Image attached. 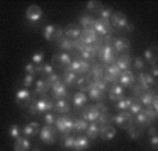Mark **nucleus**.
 <instances>
[{"label":"nucleus","instance_id":"9","mask_svg":"<svg viewBox=\"0 0 158 151\" xmlns=\"http://www.w3.org/2000/svg\"><path fill=\"white\" fill-rule=\"evenodd\" d=\"M98 34L95 32L94 28H85V30H81V36L80 41L83 42L84 45H94L97 41H98Z\"/></svg>","mask_w":158,"mask_h":151},{"label":"nucleus","instance_id":"27","mask_svg":"<svg viewBox=\"0 0 158 151\" xmlns=\"http://www.w3.org/2000/svg\"><path fill=\"white\" fill-rule=\"evenodd\" d=\"M85 136L91 140L97 139L99 136V126L97 124V122H93V123L88 124V128L85 129Z\"/></svg>","mask_w":158,"mask_h":151},{"label":"nucleus","instance_id":"47","mask_svg":"<svg viewBox=\"0 0 158 151\" xmlns=\"http://www.w3.org/2000/svg\"><path fill=\"white\" fill-rule=\"evenodd\" d=\"M144 111V113H146V116H147V119H148L150 122H152V120H155V118H157V111H154L151 107H147L146 109H143Z\"/></svg>","mask_w":158,"mask_h":151},{"label":"nucleus","instance_id":"16","mask_svg":"<svg viewBox=\"0 0 158 151\" xmlns=\"http://www.w3.org/2000/svg\"><path fill=\"white\" fill-rule=\"evenodd\" d=\"M139 86L144 90V91H148L150 87L155 86V78H152L148 73H140L139 74Z\"/></svg>","mask_w":158,"mask_h":151},{"label":"nucleus","instance_id":"18","mask_svg":"<svg viewBox=\"0 0 158 151\" xmlns=\"http://www.w3.org/2000/svg\"><path fill=\"white\" fill-rule=\"evenodd\" d=\"M99 136L104 140H112L116 136V129L110 124H101L99 126Z\"/></svg>","mask_w":158,"mask_h":151},{"label":"nucleus","instance_id":"24","mask_svg":"<svg viewBox=\"0 0 158 151\" xmlns=\"http://www.w3.org/2000/svg\"><path fill=\"white\" fill-rule=\"evenodd\" d=\"M129 46H130V44H129V41L127 39H125V38H118V39H115V42L112 44L114 50L115 52H118V53H122V52L127 50Z\"/></svg>","mask_w":158,"mask_h":151},{"label":"nucleus","instance_id":"26","mask_svg":"<svg viewBox=\"0 0 158 151\" xmlns=\"http://www.w3.org/2000/svg\"><path fill=\"white\" fill-rule=\"evenodd\" d=\"M87 101H88V97H87L85 92H76L74 97H73V104H74V107L77 108H83L84 105L87 104Z\"/></svg>","mask_w":158,"mask_h":151},{"label":"nucleus","instance_id":"46","mask_svg":"<svg viewBox=\"0 0 158 151\" xmlns=\"http://www.w3.org/2000/svg\"><path fill=\"white\" fill-rule=\"evenodd\" d=\"M141 111H143V107H141L139 102H136V101H134L133 104L130 105V108H129V113H130V115H137Z\"/></svg>","mask_w":158,"mask_h":151},{"label":"nucleus","instance_id":"6","mask_svg":"<svg viewBox=\"0 0 158 151\" xmlns=\"http://www.w3.org/2000/svg\"><path fill=\"white\" fill-rule=\"evenodd\" d=\"M55 124H56V129L63 134H69L70 132L73 130V119H70L69 116H59L55 120Z\"/></svg>","mask_w":158,"mask_h":151},{"label":"nucleus","instance_id":"19","mask_svg":"<svg viewBox=\"0 0 158 151\" xmlns=\"http://www.w3.org/2000/svg\"><path fill=\"white\" fill-rule=\"evenodd\" d=\"M15 102L18 105H27L31 102V92L27 88H21L15 92Z\"/></svg>","mask_w":158,"mask_h":151},{"label":"nucleus","instance_id":"7","mask_svg":"<svg viewBox=\"0 0 158 151\" xmlns=\"http://www.w3.org/2000/svg\"><path fill=\"white\" fill-rule=\"evenodd\" d=\"M110 122H114V123H116L118 126L126 129L127 126L133 124V118H131V115L127 112V111H123V112H120V113H118V115L112 116V118H110Z\"/></svg>","mask_w":158,"mask_h":151},{"label":"nucleus","instance_id":"1","mask_svg":"<svg viewBox=\"0 0 158 151\" xmlns=\"http://www.w3.org/2000/svg\"><path fill=\"white\" fill-rule=\"evenodd\" d=\"M53 109V102L49 98H41L30 105V113H46L48 111Z\"/></svg>","mask_w":158,"mask_h":151},{"label":"nucleus","instance_id":"32","mask_svg":"<svg viewBox=\"0 0 158 151\" xmlns=\"http://www.w3.org/2000/svg\"><path fill=\"white\" fill-rule=\"evenodd\" d=\"M51 90V86L46 80H38L35 83V92L36 94H46Z\"/></svg>","mask_w":158,"mask_h":151},{"label":"nucleus","instance_id":"50","mask_svg":"<svg viewBox=\"0 0 158 151\" xmlns=\"http://www.w3.org/2000/svg\"><path fill=\"white\" fill-rule=\"evenodd\" d=\"M34 84V74H27L24 78H23V86H24V88H28V87H31Z\"/></svg>","mask_w":158,"mask_h":151},{"label":"nucleus","instance_id":"62","mask_svg":"<svg viewBox=\"0 0 158 151\" xmlns=\"http://www.w3.org/2000/svg\"><path fill=\"white\" fill-rule=\"evenodd\" d=\"M125 30H126V31H129V32H131V31H133V25H131V24H127Z\"/></svg>","mask_w":158,"mask_h":151},{"label":"nucleus","instance_id":"53","mask_svg":"<svg viewBox=\"0 0 158 151\" xmlns=\"http://www.w3.org/2000/svg\"><path fill=\"white\" fill-rule=\"evenodd\" d=\"M44 120H45V124H55V120H56V118H55L53 113H45L44 116Z\"/></svg>","mask_w":158,"mask_h":151},{"label":"nucleus","instance_id":"4","mask_svg":"<svg viewBox=\"0 0 158 151\" xmlns=\"http://www.w3.org/2000/svg\"><path fill=\"white\" fill-rule=\"evenodd\" d=\"M42 17H44V11H42V9L39 6H36V4L30 6L27 9V11H25V20L30 24H32V25L38 24L39 21L42 20Z\"/></svg>","mask_w":158,"mask_h":151},{"label":"nucleus","instance_id":"39","mask_svg":"<svg viewBox=\"0 0 158 151\" xmlns=\"http://www.w3.org/2000/svg\"><path fill=\"white\" fill-rule=\"evenodd\" d=\"M104 66L102 65H94L93 66V77L94 80H102V77H104Z\"/></svg>","mask_w":158,"mask_h":151},{"label":"nucleus","instance_id":"11","mask_svg":"<svg viewBox=\"0 0 158 151\" xmlns=\"http://www.w3.org/2000/svg\"><path fill=\"white\" fill-rule=\"evenodd\" d=\"M52 62H53L55 65H57L59 67L66 69L70 65V62H72V56H70L67 52H62V53H59V55H53V56H52Z\"/></svg>","mask_w":158,"mask_h":151},{"label":"nucleus","instance_id":"2","mask_svg":"<svg viewBox=\"0 0 158 151\" xmlns=\"http://www.w3.org/2000/svg\"><path fill=\"white\" fill-rule=\"evenodd\" d=\"M98 55H99V59H101L102 65L108 66L110 63H114L115 60V50L112 48V45L109 44H104L98 50Z\"/></svg>","mask_w":158,"mask_h":151},{"label":"nucleus","instance_id":"30","mask_svg":"<svg viewBox=\"0 0 158 151\" xmlns=\"http://www.w3.org/2000/svg\"><path fill=\"white\" fill-rule=\"evenodd\" d=\"M78 21H80V25L83 27V30H85V28H93L95 20L88 14H81L80 17H78Z\"/></svg>","mask_w":158,"mask_h":151},{"label":"nucleus","instance_id":"52","mask_svg":"<svg viewBox=\"0 0 158 151\" xmlns=\"http://www.w3.org/2000/svg\"><path fill=\"white\" fill-rule=\"evenodd\" d=\"M133 65H134V69H136V70L141 71L144 69V60L141 59V57H136L134 62H133Z\"/></svg>","mask_w":158,"mask_h":151},{"label":"nucleus","instance_id":"17","mask_svg":"<svg viewBox=\"0 0 158 151\" xmlns=\"http://www.w3.org/2000/svg\"><path fill=\"white\" fill-rule=\"evenodd\" d=\"M101 113V111L97 109L95 107H89V108H85L83 111V119L89 123H93V122H97L98 120V116Z\"/></svg>","mask_w":158,"mask_h":151},{"label":"nucleus","instance_id":"12","mask_svg":"<svg viewBox=\"0 0 158 151\" xmlns=\"http://www.w3.org/2000/svg\"><path fill=\"white\" fill-rule=\"evenodd\" d=\"M51 90H52V94H53V97L56 98V99H63V98L67 97V87H66L62 81L55 83L53 86L51 87Z\"/></svg>","mask_w":158,"mask_h":151},{"label":"nucleus","instance_id":"14","mask_svg":"<svg viewBox=\"0 0 158 151\" xmlns=\"http://www.w3.org/2000/svg\"><path fill=\"white\" fill-rule=\"evenodd\" d=\"M125 98V91H123V87L120 84H114L109 90V99L110 101H122Z\"/></svg>","mask_w":158,"mask_h":151},{"label":"nucleus","instance_id":"22","mask_svg":"<svg viewBox=\"0 0 158 151\" xmlns=\"http://www.w3.org/2000/svg\"><path fill=\"white\" fill-rule=\"evenodd\" d=\"M89 145V139L87 136H77L74 137V148L76 151H83V150H87Z\"/></svg>","mask_w":158,"mask_h":151},{"label":"nucleus","instance_id":"51","mask_svg":"<svg viewBox=\"0 0 158 151\" xmlns=\"http://www.w3.org/2000/svg\"><path fill=\"white\" fill-rule=\"evenodd\" d=\"M45 80L48 81V84L52 87L55 83H57V81H60V77H59V74H57V73H52L51 76H48V77L45 78Z\"/></svg>","mask_w":158,"mask_h":151},{"label":"nucleus","instance_id":"15","mask_svg":"<svg viewBox=\"0 0 158 151\" xmlns=\"http://www.w3.org/2000/svg\"><path fill=\"white\" fill-rule=\"evenodd\" d=\"M14 151H30L31 150V141L24 136H20L18 139L14 140V144H13Z\"/></svg>","mask_w":158,"mask_h":151},{"label":"nucleus","instance_id":"42","mask_svg":"<svg viewBox=\"0 0 158 151\" xmlns=\"http://www.w3.org/2000/svg\"><path fill=\"white\" fill-rule=\"evenodd\" d=\"M112 10L109 9V7H104L102 6L101 9H99V15H101V20H105V21H109V18L112 17Z\"/></svg>","mask_w":158,"mask_h":151},{"label":"nucleus","instance_id":"10","mask_svg":"<svg viewBox=\"0 0 158 151\" xmlns=\"http://www.w3.org/2000/svg\"><path fill=\"white\" fill-rule=\"evenodd\" d=\"M63 36L69 38L70 41H77L81 36V28L74 24H69L63 28Z\"/></svg>","mask_w":158,"mask_h":151},{"label":"nucleus","instance_id":"23","mask_svg":"<svg viewBox=\"0 0 158 151\" xmlns=\"http://www.w3.org/2000/svg\"><path fill=\"white\" fill-rule=\"evenodd\" d=\"M115 63H116V66L120 69V71H126V70H129V67H130L131 57H130V55H129V53L122 55V56L118 57Z\"/></svg>","mask_w":158,"mask_h":151},{"label":"nucleus","instance_id":"61","mask_svg":"<svg viewBox=\"0 0 158 151\" xmlns=\"http://www.w3.org/2000/svg\"><path fill=\"white\" fill-rule=\"evenodd\" d=\"M148 133H150V136H158V134H157V129H155L154 128V126H151V128H150L148 129Z\"/></svg>","mask_w":158,"mask_h":151},{"label":"nucleus","instance_id":"13","mask_svg":"<svg viewBox=\"0 0 158 151\" xmlns=\"http://www.w3.org/2000/svg\"><path fill=\"white\" fill-rule=\"evenodd\" d=\"M110 18L114 20V27H115V28H118V30H125L126 25L129 24L127 17H126V15L123 14V13H120V11L114 13Z\"/></svg>","mask_w":158,"mask_h":151},{"label":"nucleus","instance_id":"49","mask_svg":"<svg viewBox=\"0 0 158 151\" xmlns=\"http://www.w3.org/2000/svg\"><path fill=\"white\" fill-rule=\"evenodd\" d=\"M97 122H99V124H109L110 116L108 115V112H101V113H99L98 120H97Z\"/></svg>","mask_w":158,"mask_h":151},{"label":"nucleus","instance_id":"31","mask_svg":"<svg viewBox=\"0 0 158 151\" xmlns=\"http://www.w3.org/2000/svg\"><path fill=\"white\" fill-rule=\"evenodd\" d=\"M76 80H77V74L74 73H69V71H64L62 76V83L64 84L66 87L67 86H74Z\"/></svg>","mask_w":158,"mask_h":151},{"label":"nucleus","instance_id":"44","mask_svg":"<svg viewBox=\"0 0 158 151\" xmlns=\"http://www.w3.org/2000/svg\"><path fill=\"white\" fill-rule=\"evenodd\" d=\"M62 144L64 148H73V145H74V137L70 136V134H64Z\"/></svg>","mask_w":158,"mask_h":151},{"label":"nucleus","instance_id":"59","mask_svg":"<svg viewBox=\"0 0 158 151\" xmlns=\"http://www.w3.org/2000/svg\"><path fill=\"white\" fill-rule=\"evenodd\" d=\"M150 144H151V147H152V150H157L158 148V136H152L151 139H150Z\"/></svg>","mask_w":158,"mask_h":151},{"label":"nucleus","instance_id":"57","mask_svg":"<svg viewBox=\"0 0 158 151\" xmlns=\"http://www.w3.org/2000/svg\"><path fill=\"white\" fill-rule=\"evenodd\" d=\"M24 70H25V73L27 74H35L36 73V67H35L34 63H27L25 67H24Z\"/></svg>","mask_w":158,"mask_h":151},{"label":"nucleus","instance_id":"58","mask_svg":"<svg viewBox=\"0 0 158 151\" xmlns=\"http://www.w3.org/2000/svg\"><path fill=\"white\" fill-rule=\"evenodd\" d=\"M102 80L105 81V83H116L118 78L114 77L112 74H108V73H104V77H102Z\"/></svg>","mask_w":158,"mask_h":151},{"label":"nucleus","instance_id":"21","mask_svg":"<svg viewBox=\"0 0 158 151\" xmlns=\"http://www.w3.org/2000/svg\"><path fill=\"white\" fill-rule=\"evenodd\" d=\"M118 81L120 83L122 87H130L131 84L134 83V76L130 70H126V71H122V74L119 76Z\"/></svg>","mask_w":158,"mask_h":151},{"label":"nucleus","instance_id":"56","mask_svg":"<svg viewBox=\"0 0 158 151\" xmlns=\"http://www.w3.org/2000/svg\"><path fill=\"white\" fill-rule=\"evenodd\" d=\"M80 56H81V60H85V62H88V60L94 59L93 55L89 53V52H87V50H84V49L80 50Z\"/></svg>","mask_w":158,"mask_h":151},{"label":"nucleus","instance_id":"60","mask_svg":"<svg viewBox=\"0 0 158 151\" xmlns=\"http://www.w3.org/2000/svg\"><path fill=\"white\" fill-rule=\"evenodd\" d=\"M150 73H151L150 76H151L152 78H157V77H158V67H157V66H152V67H151V71H150Z\"/></svg>","mask_w":158,"mask_h":151},{"label":"nucleus","instance_id":"38","mask_svg":"<svg viewBox=\"0 0 158 151\" xmlns=\"http://www.w3.org/2000/svg\"><path fill=\"white\" fill-rule=\"evenodd\" d=\"M57 46H59L62 50H72L73 49V41H70V39L66 38V36H63V38H60L59 41H57Z\"/></svg>","mask_w":158,"mask_h":151},{"label":"nucleus","instance_id":"36","mask_svg":"<svg viewBox=\"0 0 158 151\" xmlns=\"http://www.w3.org/2000/svg\"><path fill=\"white\" fill-rule=\"evenodd\" d=\"M104 70H105V73L112 74V76L116 78H119V76L122 74V71H120V69L116 66V63H110V65H108V66H104Z\"/></svg>","mask_w":158,"mask_h":151},{"label":"nucleus","instance_id":"33","mask_svg":"<svg viewBox=\"0 0 158 151\" xmlns=\"http://www.w3.org/2000/svg\"><path fill=\"white\" fill-rule=\"evenodd\" d=\"M39 130H41V129L34 128V126H31L30 123L25 124L24 128H21V133L24 134V137H27V139H30V137H34L36 133H39Z\"/></svg>","mask_w":158,"mask_h":151},{"label":"nucleus","instance_id":"5","mask_svg":"<svg viewBox=\"0 0 158 151\" xmlns=\"http://www.w3.org/2000/svg\"><path fill=\"white\" fill-rule=\"evenodd\" d=\"M39 137H41L42 143H45V144H53L55 140H56V129L53 128V126H51V124H45L44 128L39 130Z\"/></svg>","mask_w":158,"mask_h":151},{"label":"nucleus","instance_id":"20","mask_svg":"<svg viewBox=\"0 0 158 151\" xmlns=\"http://www.w3.org/2000/svg\"><path fill=\"white\" fill-rule=\"evenodd\" d=\"M87 92H88V95L87 97L91 98V99L94 101H99L104 98V92L101 91V90H98L95 87V84H94V81H89L88 86H87Z\"/></svg>","mask_w":158,"mask_h":151},{"label":"nucleus","instance_id":"8","mask_svg":"<svg viewBox=\"0 0 158 151\" xmlns=\"http://www.w3.org/2000/svg\"><path fill=\"white\" fill-rule=\"evenodd\" d=\"M93 28L95 30V32L101 36H108V35H110V32H112V25H110V23L109 21L101 20V18L94 21Z\"/></svg>","mask_w":158,"mask_h":151},{"label":"nucleus","instance_id":"34","mask_svg":"<svg viewBox=\"0 0 158 151\" xmlns=\"http://www.w3.org/2000/svg\"><path fill=\"white\" fill-rule=\"evenodd\" d=\"M36 73L38 74H44V76H51L52 73H55V70H53V66L52 65H49V63H42L41 66H38L36 67Z\"/></svg>","mask_w":158,"mask_h":151},{"label":"nucleus","instance_id":"43","mask_svg":"<svg viewBox=\"0 0 158 151\" xmlns=\"http://www.w3.org/2000/svg\"><path fill=\"white\" fill-rule=\"evenodd\" d=\"M144 59L147 62H150L152 66H155V60H157V56L154 55V49H146L144 52Z\"/></svg>","mask_w":158,"mask_h":151},{"label":"nucleus","instance_id":"45","mask_svg":"<svg viewBox=\"0 0 158 151\" xmlns=\"http://www.w3.org/2000/svg\"><path fill=\"white\" fill-rule=\"evenodd\" d=\"M126 130H127L129 136H130L133 140L139 139V136H140V132H139L137 129H136V126H133V124H130V126H127V128H126Z\"/></svg>","mask_w":158,"mask_h":151},{"label":"nucleus","instance_id":"29","mask_svg":"<svg viewBox=\"0 0 158 151\" xmlns=\"http://www.w3.org/2000/svg\"><path fill=\"white\" fill-rule=\"evenodd\" d=\"M88 128V122L84 120L83 118H78V119H73V130L78 132H85V129Z\"/></svg>","mask_w":158,"mask_h":151},{"label":"nucleus","instance_id":"55","mask_svg":"<svg viewBox=\"0 0 158 151\" xmlns=\"http://www.w3.org/2000/svg\"><path fill=\"white\" fill-rule=\"evenodd\" d=\"M93 81H94V84H95V87H97V88H98V90H101L102 92H104L105 90L108 88V83H105L104 80H93Z\"/></svg>","mask_w":158,"mask_h":151},{"label":"nucleus","instance_id":"28","mask_svg":"<svg viewBox=\"0 0 158 151\" xmlns=\"http://www.w3.org/2000/svg\"><path fill=\"white\" fill-rule=\"evenodd\" d=\"M152 98H154V92L152 91H144L143 94L140 95V102L139 104L141 107H151Z\"/></svg>","mask_w":158,"mask_h":151},{"label":"nucleus","instance_id":"41","mask_svg":"<svg viewBox=\"0 0 158 151\" xmlns=\"http://www.w3.org/2000/svg\"><path fill=\"white\" fill-rule=\"evenodd\" d=\"M44 57H45L44 52H35V53L32 55V57H31V63H34V65H36V66H41L42 63H44Z\"/></svg>","mask_w":158,"mask_h":151},{"label":"nucleus","instance_id":"40","mask_svg":"<svg viewBox=\"0 0 158 151\" xmlns=\"http://www.w3.org/2000/svg\"><path fill=\"white\" fill-rule=\"evenodd\" d=\"M9 136L11 137L13 140L18 139V137L21 136V128L18 126V124H11L9 128Z\"/></svg>","mask_w":158,"mask_h":151},{"label":"nucleus","instance_id":"3","mask_svg":"<svg viewBox=\"0 0 158 151\" xmlns=\"http://www.w3.org/2000/svg\"><path fill=\"white\" fill-rule=\"evenodd\" d=\"M42 34H44L45 39H48V41H59L60 38H63L62 27H59V25H53V24L45 25Z\"/></svg>","mask_w":158,"mask_h":151},{"label":"nucleus","instance_id":"35","mask_svg":"<svg viewBox=\"0 0 158 151\" xmlns=\"http://www.w3.org/2000/svg\"><path fill=\"white\" fill-rule=\"evenodd\" d=\"M134 102V98L133 97H129V98H123L122 101H119L116 104V108L120 111V112H123V111H129V108H130V105Z\"/></svg>","mask_w":158,"mask_h":151},{"label":"nucleus","instance_id":"25","mask_svg":"<svg viewBox=\"0 0 158 151\" xmlns=\"http://www.w3.org/2000/svg\"><path fill=\"white\" fill-rule=\"evenodd\" d=\"M53 109L56 111L57 113H66L70 111V105L69 101L63 98V99H57L56 102H53Z\"/></svg>","mask_w":158,"mask_h":151},{"label":"nucleus","instance_id":"63","mask_svg":"<svg viewBox=\"0 0 158 151\" xmlns=\"http://www.w3.org/2000/svg\"><path fill=\"white\" fill-rule=\"evenodd\" d=\"M32 151H41V150H39V148H34Z\"/></svg>","mask_w":158,"mask_h":151},{"label":"nucleus","instance_id":"54","mask_svg":"<svg viewBox=\"0 0 158 151\" xmlns=\"http://www.w3.org/2000/svg\"><path fill=\"white\" fill-rule=\"evenodd\" d=\"M89 70V63L80 59V74H85Z\"/></svg>","mask_w":158,"mask_h":151},{"label":"nucleus","instance_id":"37","mask_svg":"<svg viewBox=\"0 0 158 151\" xmlns=\"http://www.w3.org/2000/svg\"><path fill=\"white\" fill-rule=\"evenodd\" d=\"M133 123H136L137 126H146V124L150 123V120L147 119L144 111H141V112H139L137 115H136V118H133Z\"/></svg>","mask_w":158,"mask_h":151},{"label":"nucleus","instance_id":"48","mask_svg":"<svg viewBox=\"0 0 158 151\" xmlns=\"http://www.w3.org/2000/svg\"><path fill=\"white\" fill-rule=\"evenodd\" d=\"M102 4L99 2H87V10L88 11H99Z\"/></svg>","mask_w":158,"mask_h":151}]
</instances>
